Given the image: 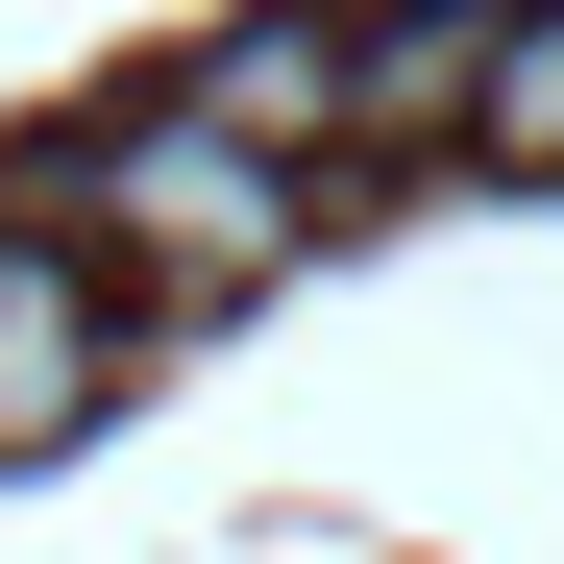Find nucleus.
<instances>
[{"mask_svg": "<svg viewBox=\"0 0 564 564\" xmlns=\"http://www.w3.org/2000/svg\"><path fill=\"white\" fill-rule=\"evenodd\" d=\"M50 246L99 270V295H246V270H295V172H270L246 123H197V99H123L99 148L50 172Z\"/></svg>", "mask_w": 564, "mask_h": 564, "instance_id": "1", "label": "nucleus"}, {"mask_svg": "<svg viewBox=\"0 0 564 564\" xmlns=\"http://www.w3.org/2000/svg\"><path fill=\"white\" fill-rule=\"evenodd\" d=\"M99 393H123V295L25 221V246H0V466H25V442H74Z\"/></svg>", "mask_w": 564, "mask_h": 564, "instance_id": "2", "label": "nucleus"}, {"mask_svg": "<svg viewBox=\"0 0 564 564\" xmlns=\"http://www.w3.org/2000/svg\"><path fill=\"white\" fill-rule=\"evenodd\" d=\"M491 74V0H344V148H442Z\"/></svg>", "mask_w": 564, "mask_h": 564, "instance_id": "3", "label": "nucleus"}, {"mask_svg": "<svg viewBox=\"0 0 564 564\" xmlns=\"http://www.w3.org/2000/svg\"><path fill=\"white\" fill-rule=\"evenodd\" d=\"M172 99H197V123H246L270 172H319V148H344V25H221Z\"/></svg>", "mask_w": 564, "mask_h": 564, "instance_id": "4", "label": "nucleus"}, {"mask_svg": "<svg viewBox=\"0 0 564 564\" xmlns=\"http://www.w3.org/2000/svg\"><path fill=\"white\" fill-rule=\"evenodd\" d=\"M466 148H491V172H564V0H491V74H466Z\"/></svg>", "mask_w": 564, "mask_h": 564, "instance_id": "5", "label": "nucleus"}]
</instances>
